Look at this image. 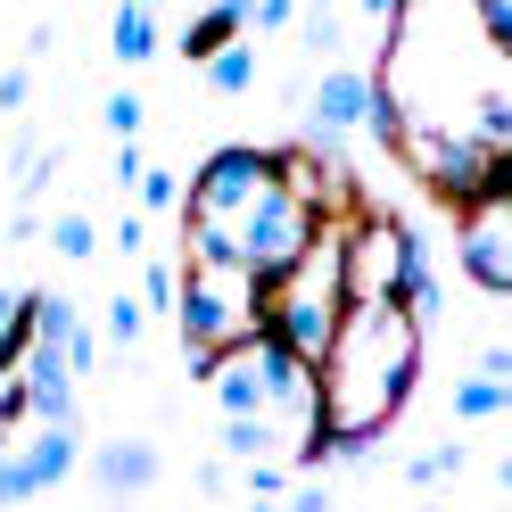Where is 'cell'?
<instances>
[{"label": "cell", "instance_id": "1", "mask_svg": "<svg viewBox=\"0 0 512 512\" xmlns=\"http://www.w3.org/2000/svg\"><path fill=\"white\" fill-rule=\"evenodd\" d=\"M512 9L504 0H397L380 17V58L364 67V124L422 182L438 215L512 182Z\"/></svg>", "mask_w": 512, "mask_h": 512}, {"label": "cell", "instance_id": "2", "mask_svg": "<svg viewBox=\"0 0 512 512\" xmlns=\"http://www.w3.org/2000/svg\"><path fill=\"white\" fill-rule=\"evenodd\" d=\"M413 380H422V314L405 298H347L323 356L306 364V422L290 438V463L323 471L339 455H364L397 430Z\"/></svg>", "mask_w": 512, "mask_h": 512}, {"label": "cell", "instance_id": "3", "mask_svg": "<svg viewBox=\"0 0 512 512\" xmlns=\"http://www.w3.org/2000/svg\"><path fill=\"white\" fill-rule=\"evenodd\" d=\"M314 215H323V207H306V199L281 190L273 149H215L207 166L190 174V190L174 199V232L199 240V248L240 256V265H256V273L273 281L306 248Z\"/></svg>", "mask_w": 512, "mask_h": 512}, {"label": "cell", "instance_id": "4", "mask_svg": "<svg viewBox=\"0 0 512 512\" xmlns=\"http://www.w3.org/2000/svg\"><path fill=\"white\" fill-rule=\"evenodd\" d=\"M174 331H182V364L190 380H207L232 347H248L265 331V273L240 265L223 248L182 240V265H174Z\"/></svg>", "mask_w": 512, "mask_h": 512}, {"label": "cell", "instance_id": "5", "mask_svg": "<svg viewBox=\"0 0 512 512\" xmlns=\"http://www.w3.org/2000/svg\"><path fill=\"white\" fill-rule=\"evenodd\" d=\"M446 223H455L463 273H471L488 298H504V290H512V182H496V190H479V199H463Z\"/></svg>", "mask_w": 512, "mask_h": 512}, {"label": "cell", "instance_id": "6", "mask_svg": "<svg viewBox=\"0 0 512 512\" xmlns=\"http://www.w3.org/2000/svg\"><path fill=\"white\" fill-rule=\"evenodd\" d=\"M75 413L67 422H25V438H9V455H0V504H17V496H42L58 488V479L75 471Z\"/></svg>", "mask_w": 512, "mask_h": 512}, {"label": "cell", "instance_id": "7", "mask_svg": "<svg viewBox=\"0 0 512 512\" xmlns=\"http://www.w3.org/2000/svg\"><path fill=\"white\" fill-rule=\"evenodd\" d=\"M314 141H339V133H356L364 108H372V83L364 67H323V83H314Z\"/></svg>", "mask_w": 512, "mask_h": 512}, {"label": "cell", "instance_id": "8", "mask_svg": "<svg viewBox=\"0 0 512 512\" xmlns=\"http://www.w3.org/2000/svg\"><path fill=\"white\" fill-rule=\"evenodd\" d=\"M240 34H248V0H207V9L182 25V42H174V50L190 58V67H207V58H215L223 42H240Z\"/></svg>", "mask_w": 512, "mask_h": 512}, {"label": "cell", "instance_id": "9", "mask_svg": "<svg viewBox=\"0 0 512 512\" xmlns=\"http://www.w3.org/2000/svg\"><path fill=\"white\" fill-rule=\"evenodd\" d=\"M91 479H100V488H116V496H141L149 479H157V446L116 438V446H100V455H91Z\"/></svg>", "mask_w": 512, "mask_h": 512}, {"label": "cell", "instance_id": "10", "mask_svg": "<svg viewBox=\"0 0 512 512\" xmlns=\"http://www.w3.org/2000/svg\"><path fill=\"white\" fill-rule=\"evenodd\" d=\"M108 50L124 58V67H149V58H157V9H141V0H116Z\"/></svg>", "mask_w": 512, "mask_h": 512}, {"label": "cell", "instance_id": "11", "mask_svg": "<svg viewBox=\"0 0 512 512\" xmlns=\"http://www.w3.org/2000/svg\"><path fill=\"white\" fill-rule=\"evenodd\" d=\"M207 83L223 91V100H240V91L256 83V42H248V34H240V42H223V50L207 58Z\"/></svg>", "mask_w": 512, "mask_h": 512}, {"label": "cell", "instance_id": "12", "mask_svg": "<svg viewBox=\"0 0 512 512\" xmlns=\"http://www.w3.org/2000/svg\"><path fill=\"white\" fill-rule=\"evenodd\" d=\"M504 405H512L504 372H479V380H463V389H455V422H496Z\"/></svg>", "mask_w": 512, "mask_h": 512}, {"label": "cell", "instance_id": "13", "mask_svg": "<svg viewBox=\"0 0 512 512\" xmlns=\"http://www.w3.org/2000/svg\"><path fill=\"white\" fill-rule=\"evenodd\" d=\"M50 248H58V256H91V248H100L91 215H50Z\"/></svg>", "mask_w": 512, "mask_h": 512}, {"label": "cell", "instance_id": "14", "mask_svg": "<svg viewBox=\"0 0 512 512\" xmlns=\"http://www.w3.org/2000/svg\"><path fill=\"white\" fill-rule=\"evenodd\" d=\"M133 339H141V298H124V290H116V298H108V347L124 356Z\"/></svg>", "mask_w": 512, "mask_h": 512}, {"label": "cell", "instance_id": "15", "mask_svg": "<svg viewBox=\"0 0 512 512\" xmlns=\"http://www.w3.org/2000/svg\"><path fill=\"white\" fill-rule=\"evenodd\" d=\"M133 190H141V207H149V215H174V199H182V182H174V174H149V166L133 174Z\"/></svg>", "mask_w": 512, "mask_h": 512}, {"label": "cell", "instance_id": "16", "mask_svg": "<svg viewBox=\"0 0 512 512\" xmlns=\"http://www.w3.org/2000/svg\"><path fill=\"white\" fill-rule=\"evenodd\" d=\"M141 298L157 314H174V256H149V273H141Z\"/></svg>", "mask_w": 512, "mask_h": 512}, {"label": "cell", "instance_id": "17", "mask_svg": "<svg viewBox=\"0 0 512 512\" xmlns=\"http://www.w3.org/2000/svg\"><path fill=\"white\" fill-rule=\"evenodd\" d=\"M141 116H149V108H141V91H116V100H108V133H116V141H133V133H141Z\"/></svg>", "mask_w": 512, "mask_h": 512}, {"label": "cell", "instance_id": "18", "mask_svg": "<svg viewBox=\"0 0 512 512\" xmlns=\"http://www.w3.org/2000/svg\"><path fill=\"white\" fill-rule=\"evenodd\" d=\"M298 17V0H248V34H281Z\"/></svg>", "mask_w": 512, "mask_h": 512}, {"label": "cell", "instance_id": "19", "mask_svg": "<svg viewBox=\"0 0 512 512\" xmlns=\"http://www.w3.org/2000/svg\"><path fill=\"white\" fill-rule=\"evenodd\" d=\"M25 100H34V75L9 67V75H0V108H25Z\"/></svg>", "mask_w": 512, "mask_h": 512}, {"label": "cell", "instance_id": "20", "mask_svg": "<svg viewBox=\"0 0 512 512\" xmlns=\"http://www.w3.org/2000/svg\"><path fill=\"white\" fill-rule=\"evenodd\" d=\"M463 455H455V446H438V455H422V463H413V479H422V488H430V479H446V471H455Z\"/></svg>", "mask_w": 512, "mask_h": 512}, {"label": "cell", "instance_id": "21", "mask_svg": "<svg viewBox=\"0 0 512 512\" xmlns=\"http://www.w3.org/2000/svg\"><path fill=\"white\" fill-rule=\"evenodd\" d=\"M356 9H364V17L380 25V17H389V9H397V0H356Z\"/></svg>", "mask_w": 512, "mask_h": 512}, {"label": "cell", "instance_id": "22", "mask_svg": "<svg viewBox=\"0 0 512 512\" xmlns=\"http://www.w3.org/2000/svg\"><path fill=\"white\" fill-rule=\"evenodd\" d=\"M9 298H17V290H0V323H9Z\"/></svg>", "mask_w": 512, "mask_h": 512}, {"label": "cell", "instance_id": "23", "mask_svg": "<svg viewBox=\"0 0 512 512\" xmlns=\"http://www.w3.org/2000/svg\"><path fill=\"white\" fill-rule=\"evenodd\" d=\"M9 438H17V430H9V422H0V455H9Z\"/></svg>", "mask_w": 512, "mask_h": 512}, {"label": "cell", "instance_id": "24", "mask_svg": "<svg viewBox=\"0 0 512 512\" xmlns=\"http://www.w3.org/2000/svg\"><path fill=\"white\" fill-rule=\"evenodd\" d=\"M141 9H166V0H141Z\"/></svg>", "mask_w": 512, "mask_h": 512}]
</instances>
